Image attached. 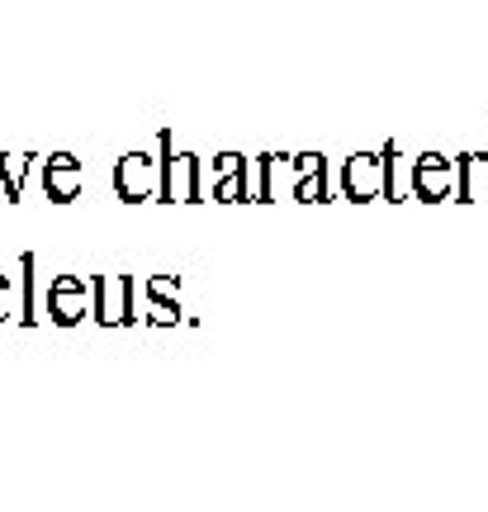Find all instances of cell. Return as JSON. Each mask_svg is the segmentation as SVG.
Segmentation results:
<instances>
[{
  "instance_id": "1",
  "label": "cell",
  "mask_w": 488,
  "mask_h": 512,
  "mask_svg": "<svg viewBox=\"0 0 488 512\" xmlns=\"http://www.w3.org/2000/svg\"><path fill=\"white\" fill-rule=\"evenodd\" d=\"M451 171H455L451 157H441V152H422V157L413 162V171H408V185H413L417 200H446V195H455Z\"/></svg>"
},
{
  "instance_id": "2",
  "label": "cell",
  "mask_w": 488,
  "mask_h": 512,
  "mask_svg": "<svg viewBox=\"0 0 488 512\" xmlns=\"http://www.w3.org/2000/svg\"><path fill=\"white\" fill-rule=\"evenodd\" d=\"M342 190L351 200H375V195H384V152H356L342 171Z\"/></svg>"
},
{
  "instance_id": "3",
  "label": "cell",
  "mask_w": 488,
  "mask_h": 512,
  "mask_svg": "<svg viewBox=\"0 0 488 512\" xmlns=\"http://www.w3.org/2000/svg\"><path fill=\"white\" fill-rule=\"evenodd\" d=\"M100 323H138V309H133V280L128 275H114V280H100Z\"/></svg>"
},
{
  "instance_id": "4",
  "label": "cell",
  "mask_w": 488,
  "mask_h": 512,
  "mask_svg": "<svg viewBox=\"0 0 488 512\" xmlns=\"http://www.w3.org/2000/svg\"><path fill=\"white\" fill-rule=\"evenodd\" d=\"M114 185H119V195L124 200H143L147 190H152V157L147 152H128L119 171H114Z\"/></svg>"
},
{
  "instance_id": "5",
  "label": "cell",
  "mask_w": 488,
  "mask_h": 512,
  "mask_svg": "<svg viewBox=\"0 0 488 512\" xmlns=\"http://www.w3.org/2000/svg\"><path fill=\"white\" fill-rule=\"evenodd\" d=\"M86 285L76 280V275H57L53 280V299H48V313H53V323H76L81 313H86Z\"/></svg>"
},
{
  "instance_id": "6",
  "label": "cell",
  "mask_w": 488,
  "mask_h": 512,
  "mask_svg": "<svg viewBox=\"0 0 488 512\" xmlns=\"http://www.w3.org/2000/svg\"><path fill=\"white\" fill-rule=\"evenodd\" d=\"M76 190H81V166H76V157L57 152L48 162V195L53 200H76Z\"/></svg>"
},
{
  "instance_id": "7",
  "label": "cell",
  "mask_w": 488,
  "mask_h": 512,
  "mask_svg": "<svg viewBox=\"0 0 488 512\" xmlns=\"http://www.w3.org/2000/svg\"><path fill=\"white\" fill-rule=\"evenodd\" d=\"M24 171H29V157L0 152V176H5V190H10V195H19V181H24Z\"/></svg>"
},
{
  "instance_id": "8",
  "label": "cell",
  "mask_w": 488,
  "mask_h": 512,
  "mask_svg": "<svg viewBox=\"0 0 488 512\" xmlns=\"http://www.w3.org/2000/svg\"><path fill=\"white\" fill-rule=\"evenodd\" d=\"M10 294H15V280H10V275H0V323H5V318H10Z\"/></svg>"
}]
</instances>
